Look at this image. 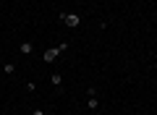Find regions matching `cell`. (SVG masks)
Instances as JSON below:
<instances>
[{
    "label": "cell",
    "instance_id": "2",
    "mask_svg": "<svg viewBox=\"0 0 157 115\" xmlns=\"http://www.w3.org/2000/svg\"><path fill=\"white\" fill-rule=\"evenodd\" d=\"M58 18H60L68 29H78V24H81V16H76V13H60Z\"/></svg>",
    "mask_w": 157,
    "mask_h": 115
},
{
    "label": "cell",
    "instance_id": "7",
    "mask_svg": "<svg viewBox=\"0 0 157 115\" xmlns=\"http://www.w3.org/2000/svg\"><path fill=\"white\" fill-rule=\"evenodd\" d=\"M32 115H47V113H45V110H42V107H37V110H34Z\"/></svg>",
    "mask_w": 157,
    "mask_h": 115
},
{
    "label": "cell",
    "instance_id": "6",
    "mask_svg": "<svg viewBox=\"0 0 157 115\" xmlns=\"http://www.w3.org/2000/svg\"><path fill=\"white\" fill-rule=\"evenodd\" d=\"M86 107H89V110H97V107H100V99H97V97H89V99H86Z\"/></svg>",
    "mask_w": 157,
    "mask_h": 115
},
{
    "label": "cell",
    "instance_id": "5",
    "mask_svg": "<svg viewBox=\"0 0 157 115\" xmlns=\"http://www.w3.org/2000/svg\"><path fill=\"white\" fill-rule=\"evenodd\" d=\"M50 84L60 89V84H63V76H60V73H52V76H50Z\"/></svg>",
    "mask_w": 157,
    "mask_h": 115
},
{
    "label": "cell",
    "instance_id": "4",
    "mask_svg": "<svg viewBox=\"0 0 157 115\" xmlns=\"http://www.w3.org/2000/svg\"><path fill=\"white\" fill-rule=\"evenodd\" d=\"M3 73H6V76H13V73H16V63H6V66H3Z\"/></svg>",
    "mask_w": 157,
    "mask_h": 115
},
{
    "label": "cell",
    "instance_id": "3",
    "mask_svg": "<svg viewBox=\"0 0 157 115\" xmlns=\"http://www.w3.org/2000/svg\"><path fill=\"white\" fill-rule=\"evenodd\" d=\"M18 52H21V55H32V52H34V44H32V39H24V42L18 44Z\"/></svg>",
    "mask_w": 157,
    "mask_h": 115
},
{
    "label": "cell",
    "instance_id": "1",
    "mask_svg": "<svg viewBox=\"0 0 157 115\" xmlns=\"http://www.w3.org/2000/svg\"><path fill=\"white\" fill-rule=\"evenodd\" d=\"M66 50H68V44H66V42H63V44H58V47H50V50H45L42 60H45V63H55V60H58V55H60V52H66Z\"/></svg>",
    "mask_w": 157,
    "mask_h": 115
},
{
    "label": "cell",
    "instance_id": "8",
    "mask_svg": "<svg viewBox=\"0 0 157 115\" xmlns=\"http://www.w3.org/2000/svg\"><path fill=\"white\" fill-rule=\"evenodd\" d=\"M0 92H3V86H0Z\"/></svg>",
    "mask_w": 157,
    "mask_h": 115
}]
</instances>
